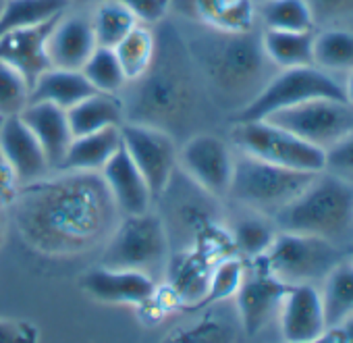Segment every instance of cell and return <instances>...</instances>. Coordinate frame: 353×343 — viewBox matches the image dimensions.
<instances>
[{
  "label": "cell",
  "mask_w": 353,
  "mask_h": 343,
  "mask_svg": "<svg viewBox=\"0 0 353 343\" xmlns=\"http://www.w3.org/2000/svg\"><path fill=\"white\" fill-rule=\"evenodd\" d=\"M11 210L23 242L44 256L90 252L108 239L119 215L102 175L81 170L23 184Z\"/></svg>",
  "instance_id": "1"
},
{
  "label": "cell",
  "mask_w": 353,
  "mask_h": 343,
  "mask_svg": "<svg viewBox=\"0 0 353 343\" xmlns=\"http://www.w3.org/2000/svg\"><path fill=\"white\" fill-rule=\"evenodd\" d=\"M204 30V36H198L190 44L192 59L200 63L208 81L219 92L227 96H248V100L254 98L266 84L264 75L270 63L262 50L260 36L254 30L243 34Z\"/></svg>",
  "instance_id": "2"
},
{
  "label": "cell",
  "mask_w": 353,
  "mask_h": 343,
  "mask_svg": "<svg viewBox=\"0 0 353 343\" xmlns=\"http://www.w3.org/2000/svg\"><path fill=\"white\" fill-rule=\"evenodd\" d=\"M192 55L188 44L170 32L168 40L156 44V55L150 69L133 84L137 86L133 112L139 123L160 127L164 121L179 119L192 104Z\"/></svg>",
  "instance_id": "3"
},
{
  "label": "cell",
  "mask_w": 353,
  "mask_h": 343,
  "mask_svg": "<svg viewBox=\"0 0 353 343\" xmlns=\"http://www.w3.org/2000/svg\"><path fill=\"white\" fill-rule=\"evenodd\" d=\"M276 225L287 233L328 242L353 233V182L334 170H322L295 200L276 210Z\"/></svg>",
  "instance_id": "4"
},
{
  "label": "cell",
  "mask_w": 353,
  "mask_h": 343,
  "mask_svg": "<svg viewBox=\"0 0 353 343\" xmlns=\"http://www.w3.org/2000/svg\"><path fill=\"white\" fill-rule=\"evenodd\" d=\"M320 98L347 102L343 86L330 73L314 65L281 69L233 115V123L264 121L281 110Z\"/></svg>",
  "instance_id": "5"
},
{
  "label": "cell",
  "mask_w": 353,
  "mask_h": 343,
  "mask_svg": "<svg viewBox=\"0 0 353 343\" xmlns=\"http://www.w3.org/2000/svg\"><path fill=\"white\" fill-rule=\"evenodd\" d=\"M318 173L285 168L250 154L235 156L229 198L254 210H281L295 200Z\"/></svg>",
  "instance_id": "6"
},
{
  "label": "cell",
  "mask_w": 353,
  "mask_h": 343,
  "mask_svg": "<svg viewBox=\"0 0 353 343\" xmlns=\"http://www.w3.org/2000/svg\"><path fill=\"white\" fill-rule=\"evenodd\" d=\"M233 146L270 164H279L303 173H322L326 170V152L297 137L295 133L270 123V121H245L233 123Z\"/></svg>",
  "instance_id": "7"
},
{
  "label": "cell",
  "mask_w": 353,
  "mask_h": 343,
  "mask_svg": "<svg viewBox=\"0 0 353 343\" xmlns=\"http://www.w3.org/2000/svg\"><path fill=\"white\" fill-rule=\"evenodd\" d=\"M339 260L332 242L316 235L281 231L270 248L254 262L256 271L268 273L289 285H297L324 279Z\"/></svg>",
  "instance_id": "8"
},
{
  "label": "cell",
  "mask_w": 353,
  "mask_h": 343,
  "mask_svg": "<svg viewBox=\"0 0 353 343\" xmlns=\"http://www.w3.org/2000/svg\"><path fill=\"white\" fill-rule=\"evenodd\" d=\"M168 250V233L164 221L154 213L129 215L114 225L106 239L100 266L143 271L158 264Z\"/></svg>",
  "instance_id": "9"
},
{
  "label": "cell",
  "mask_w": 353,
  "mask_h": 343,
  "mask_svg": "<svg viewBox=\"0 0 353 343\" xmlns=\"http://www.w3.org/2000/svg\"><path fill=\"white\" fill-rule=\"evenodd\" d=\"M121 144L143 175L152 196H162L179 166V148L168 131L139 121H125L121 125Z\"/></svg>",
  "instance_id": "10"
},
{
  "label": "cell",
  "mask_w": 353,
  "mask_h": 343,
  "mask_svg": "<svg viewBox=\"0 0 353 343\" xmlns=\"http://www.w3.org/2000/svg\"><path fill=\"white\" fill-rule=\"evenodd\" d=\"M266 121L295 133L324 152L353 133V108L343 100H310L281 110Z\"/></svg>",
  "instance_id": "11"
},
{
  "label": "cell",
  "mask_w": 353,
  "mask_h": 343,
  "mask_svg": "<svg viewBox=\"0 0 353 343\" xmlns=\"http://www.w3.org/2000/svg\"><path fill=\"white\" fill-rule=\"evenodd\" d=\"M179 166L188 179L212 198L229 196L235 154L231 146L212 133H198L190 137L179 150Z\"/></svg>",
  "instance_id": "12"
},
{
  "label": "cell",
  "mask_w": 353,
  "mask_h": 343,
  "mask_svg": "<svg viewBox=\"0 0 353 343\" xmlns=\"http://www.w3.org/2000/svg\"><path fill=\"white\" fill-rule=\"evenodd\" d=\"M279 322L285 343H305L320 337L328 329L320 291L312 283L289 285L279 308Z\"/></svg>",
  "instance_id": "13"
},
{
  "label": "cell",
  "mask_w": 353,
  "mask_h": 343,
  "mask_svg": "<svg viewBox=\"0 0 353 343\" xmlns=\"http://www.w3.org/2000/svg\"><path fill=\"white\" fill-rule=\"evenodd\" d=\"M79 287L102 304H129L143 306L156 291L150 275L133 268L98 266L81 275Z\"/></svg>",
  "instance_id": "14"
},
{
  "label": "cell",
  "mask_w": 353,
  "mask_h": 343,
  "mask_svg": "<svg viewBox=\"0 0 353 343\" xmlns=\"http://www.w3.org/2000/svg\"><path fill=\"white\" fill-rule=\"evenodd\" d=\"M170 11L179 17L216 32H252L258 17L252 0H168Z\"/></svg>",
  "instance_id": "15"
},
{
  "label": "cell",
  "mask_w": 353,
  "mask_h": 343,
  "mask_svg": "<svg viewBox=\"0 0 353 343\" xmlns=\"http://www.w3.org/2000/svg\"><path fill=\"white\" fill-rule=\"evenodd\" d=\"M59 17L38 23V26H30V28L11 32L0 38V61L13 67L15 71H19L30 81V86H34V81L46 69H50L46 48H48L50 32Z\"/></svg>",
  "instance_id": "16"
},
{
  "label": "cell",
  "mask_w": 353,
  "mask_h": 343,
  "mask_svg": "<svg viewBox=\"0 0 353 343\" xmlns=\"http://www.w3.org/2000/svg\"><path fill=\"white\" fill-rule=\"evenodd\" d=\"M287 289L289 283L262 271H256L254 277L243 279L239 291L235 293V302H237L241 329L250 337L258 335L268 324V320L274 314H279Z\"/></svg>",
  "instance_id": "17"
},
{
  "label": "cell",
  "mask_w": 353,
  "mask_h": 343,
  "mask_svg": "<svg viewBox=\"0 0 353 343\" xmlns=\"http://www.w3.org/2000/svg\"><path fill=\"white\" fill-rule=\"evenodd\" d=\"M0 152L13 166L21 186L46 177L50 168L42 146L19 115L0 119Z\"/></svg>",
  "instance_id": "18"
},
{
  "label": "cell",
  "mask_w": 353,
  "mask_h": 343,
  "mask_svg": "<svg viewBox=\"0 0 353 343\" xmlns=\"http://www.w3.org/2000/svg\"><path fill=\"white\" fill-rule=\"evenodd\" d=\"M100 175L106 184V190L123 217L148 213L152 206V192L139 173V168L133 164L129 154L125 152L123 144L112 154V158L104 164Z\"/></svg>",
  "instance_id": "19"
},
{
  "label": "cell",
  "mask_w": 353,
  "mask_h": 343,
  "mask_svg": "<svg viewBox=\"0 0 353 343\" xmlns=\"http://www.w3.org/2000/svg\"><path fill=\"white\" fill-rule=\"evenodd\" d=\"M98 48L90 17L63 13L48 38L50 67L81 71L85 61Z\"/></svg>",
  "instance_id": "20"
},
{
  "label": "cell",
  "mask_w": 353,
  "mask_h": 343,
  "mask_svg": "<svg viewBox=\"0 0 353 343\" xmlns=\"http://www.w3.org/2000/svg\"><path fill=\"white\" fill-rule=\"evenodd\" d=\"M42 146L50 168H59L73 139L67 110L50 102H30L19 115Z\"/></svg>",
  "instance_id": "21"
},
{
  "label": "cell",
  "mask_w": 353,
  "mask_h": 343,
  "mask_svg": "<svg viewBox=\"0 0 353 343\" xmlns=\"http://www.w3.org/2000/svg\"><path fill=\"white\" fill-rule=\"evenodd\" d=\"M121 148V127H108L71 139L67 154L57 170H81L100 173L112 154Z\"/></svg>",
  "instance_id": "22"
},
{
  "label": "cell",
  "mask_w": 353,
  "mask_h": 343,
  "mask_svg": "<svg viewBox=\"0 0 353 343\" xmlns=\"http://www.w3.org/2000/svg\"><path fill=\"white\" fill-rule=\"evenodd\" d=\"M212 266H214V262L210 258H206L202 252H198L196 248L181 252L170 262L168 287L176 293L181 304L198 308L206 295Z\"/></svg>",
  "instance_id": "23"
},
{
  "label": "cell",
  "mask_w": 353,
  "mask_h": 343,
  "mask_svg": "<svg viewBox=\"0 0 353 343\" xmlns=\"http://www.w3.org/2000/svg\"><path fill=\"white\" fill-rule=\"evenodd\" d=\"M127 108L117 94L94 92L92 96L79 100L67 108V119L73 137L102 131L108 127H121L125 123Z\"/></svg>",
  "instance_id": "24"
},
{
  "label": "cell",
  "mask_w": 353,
  "mask_h": 343,
  "mask_svg": "<svg viewBox=\"0 0 353 343\" xmlns=\"http://www.w3.org/2000/svg\"><path fill=\"white\" fill-rule=\"evenodd\" d=\"M94 92L96 90L81 71L50 67L34 81L30 102H50L67 110Z\"/></svg>",
  "instance_id": "25"
},
{
  "label": "cell",
  "mask_w": 353,
  "mask_h": 343,
  "mask_svg": "<svg viewBox=\"0 0 353 343\" xmlns=\"http://www.w3.org/2000/svg\"><path fill=\"white\" fill-rule=\"evenodd\" d=\"M260 42L266 59L279 69L314 65V32L264 30Z\"/></svg>",
  "instance_id": "26"
},
{
  "label": "cell",
  "mask_w": 353,
  "mask_h": 343,
  "mask_svg": "<svg viewBox=\"0 0 353 343\" xmlns=\"http://www.w3.org/2000/svg\"><path fill=\"white\" fill-rule=\"evenodd\" d=\"M322 281L324 287L320 297L326 326H341L347 318L353 316V262L339 260Z\"/></svg>",
  "instance_id": "27"
},
{
  "label": "cell",
  "mask_w": 353,
  "mask_h": 343,
  "mask_svg": "<svg viewBox=\"0 0 353 343\" xmlns=\"http://www.w3.org/2000/svg\"><path fill=\"white\" fill-rule=\"evenodd\" d=\"M69 0H5L0 11V38L44 21H50L69 11Z\"/></svg>",
  "instance_id": "28"
},
{
  "label": "cell",
  "mask_w": 353,
  "mask_h": 343,
  "mask_svg": "<svg viewBox=\"0 0 353 343\" xmlns=\"http://www.w3.org/2000/svg\"><path fill=\"white\" fill-rule=\"evenodd\" d=\"M158 38L148 28L137 23L112 50L121 63V69L127 77V81H137L152 65L156 55Z\"/></svg>",
  "instance_id": "29"
},
{
  "label": "cell",
  "mask_w": 353,
  "mask_h": 343,
  "mask_svg": "<svg viewBox=\"0 0 353 343\" xmlns=\"http://www.w3.org/2000/svg\"><path fill=\"white\" fill-rule=\"evenodd\" d=\"M256 17L264 30L314 32L316 28L305 0H264L256 5Z\"/></svg>",
  "instance_id": "30"
},
{
  "label": "cell",
  "mask_w": 353,
  "mask_h": 343,
  "mask_svg": "<svg viewBox=\"0 0 353 343\" xmlns=\"http://www.w3.org/2000/svg\"><path fill=\"white\" fill-rule=\"evenodd\" d=\"M314 67L330 71H353V32L326 28L314 34Z\"/></svg>",
  "instance_id": "31"
},
{
  "label": "cell",
  "mask_w": 353,
  "mask_h": 343,
  "mask_svg": "<svg viewBox=\"0 0 353 343\" xmlns=\"http://www.w3.org/2000/svg\"><path fill=\"white\" fill-rule=\"evenodd\" d=\"M90 21L98 46L106 48H114L137 26L135 17L117 0H102V3H98Z\"/></svg>",
  "instance_id": "32"
},
{
  "label": "cell",
  "mask_w": 353,
  "mask_h": 343,
  "mask_svg": "<svg viewBox=\"0 0 353 343\" xmlns=\"http://www.w3.org/2000/svg\"><path fill=\"white\" fill-rule=\"evenodd\" d=\"M235 341H237L235 331L227 320L214 314H206L194 322L174 326L162 337L160 343H235Z\"/></svg>",
  "instance_id": "33"
},
{
  "label": "cell",
  "mask_w": 353,
  "mask_h": 343,
  "mask_svg": "<svg viewBox=\"0 0 353 343\" xmlns=\"http://www.w3.org/2000/svg\"><path fill=\"white\" fill-rule=\"evenodd\" d=\"M81 73L92 84V88L102 94H119L129 84L114 50L106 46H98L92 52V57L81 67Z\"/></svg>",
  "instance_id": "34"
},
{
  "label": "cell",
  "mask_w": 353,
  "mask_h": 343,
  "mask_svg": "<svg viewBox=\"0 0 353 343\" xmlns=\"http://www.w3.org/2000/svg\"><path fill=\"white\" fill-rule=\"evenodd\" d=\"M243 279H245V266H243V262L239 258H235V256L221 258L212 266L206 295H204V300L200 302L198 308H206V306H212V304L235 297V293L239 291Z\"/></svg>",
  "instance_id": "35"
},
{
  "label": "cell",
  "mask_w": 353,
  "mask_h": 343,
  "mask_svg": "<svg viewBox=\"0 0 353 343\" xmlns=\"http://www.w3.org/2000/svg\"><path fill=\"white\" fill-rule=\"evenodd\" d=\"M274 237H276V233H274L272 225L260 217L241 219L231 233L235 250L241 252L243 256L252 258V260L260 258L270 248Z\"/></svg>",
  "instance_id": "36"
},
{
  "label": "cell",
  "mask_w": 353,
  "mask_h": 343,
  "mask_svg": "<svg viewBox=\"0 0 353 343\" xmlns=\"http://www.w3.org/2000/svg\"><path fill=\"white\" fill-rule=\"evenodd\" d=\"M32 86L13 67L0 61V119L21 115L30 104Z\"/></svg>",
  "instance_id": "37"
},
{
  "label": "cell",
  "mask_w": 353,
  "mask_h": 343,
  "mask_svg": "<svg viewBox=\"0 0 353 343\" xmlns=\"http://www.w3.org/2000/svg\"><path fill=\"white\" fill-rule=\"evenodd\" d=\"M314 23L336 28L343 21L353 19V0H305Z\"/></svg>",
  "instance_id": "38"
},
{
  "label": "cell",
  "mask_w": 353,
  "mask_h": 343,
  "mask_svg": "<svg viewBox=\"0 0 353 343\" xmlns=\"http://www.w3.org/2000/svg\"><path fill=\"white\" fill-rule=\"evenodd\" d=\"M117 3H121L135 17L137 23L148 28L160 23L170 13L168 0H117Z\"/></svg>",
  "instance_id": "39"
},
{
  "label": "cell",
  "mask_w": 353,
  "mask_h": 343,
  "mask_svg": "<svg viewBox=\"0 0 353 343\" xmlns=\"http://www.w3.org/2000/svg\"><path fill=\"white\" fill-rule=\"evenodd\" d=\"M0 343H40V329L30 320L0 318Z\"/></svg>",
  "instance_id": "40"
},
{
  "label": "cell",
  "mask_w": 353,
  "mask_h": 343,
  "mask_svg": "<svg viewBox=\"0 0 353 343\" xmlns=\"http://www.w3.org/2000/svg\"><path fill=\"white\" fill-rule=\"evenodd\" d=\"M326 168H332L334 173L353 175V133L326 150Z\"/></svg>",
  "instance_id": "41"
},
{
  "label": "cell",
  "mask_w": 353,
  "mask_h": 343,
  "mask_svg": "<svg viewBox=\"0 0 353 343\" xmlns=\"http://www.w3.org/2000/svg\"><path fill=\"white\" fill-rule=\"evenodd\" d=\"M21 182L15 175L13 166L7 162V158L0 152V210H9L19 194Z\"/></svg>",
  "instance_id": "42"
},
{
  "label": "cell",
  "mask_w": 353,
  "mask_h": 343,
  "mask_svg": "<svg viewBox=\"0 0 353 343\" xmlns=\"http://www.w3.org/2000/svg\"><path fill=\"white\" fill-rule=\"evenodd\" d=\"M305 343H347V341H345V333H343L341 326H330L320 337H316L312 341H305Z\"/></svg>",
  "instance_id": "43"
},
{
  "label": "cell",
  "mask_w": 353,
  "mask_h": 343,
  "mask_svg": "<svg viewBox=\"0 0 353 343\" xmlns=\"http://www.w3.org/2000/svg\"><path fill=\"white\" fill-rule=\"evenodd\" d=\"M343 92H345L347 104L353 108V71H349V77H347V84L343 86Z\"/></svg>",
  "instance_id": "44"
},
{
  "label": "cell",
  "mask_w": 353,
  "mask_h": 343,
  "mask_svg": "<svg viewBox=\"0 0 353 343\" xmlns=\"http://www.w3.org/2000/svg\"><path fill=\"white\" fill-rule=\"evenodd\" d=\"M341 329H343V333H345V341H347V343H353V316L347 318V320L341 324Z\"/></svg>",
  "instance_id": "45"
},
{
  "label": "cell",
  "mask_w": 353,
  "mask_h": 343,
  "mask_svg": "<svg viewBox=\"0 0 353 343\" xmlns=\"http://www.w3.org/2000/svg\"><path fill=\"white\" fill-rule=\"evenodd\" d=\"M3 242H5V225H3V217H0V246H3Z\"/></svg>",
  "instance_id": "46"
},
{
  "label": "cell",
  "mask_w": 353,
  "mask_h": 343,
  "mask_svg": "<svg viewBox=\"0 0 353 343\" xmlns=\"http://www.w3.org/2000/svg\"><path fill=\"white\" fill-rule=\"evenodd\" d=\"M69 3H79V5H85V3H102V0H69Z\"/></svg>",
  "instance_id": "47"
},
{
  "label": "cell",
  "mask_w": 353,
  "mask_h": 343,
  "mask_svg": "<svg viewBox=\"0 0 353 343\" xmlns=\"http://www.w3.org/2000/svg\"><path fill=\"white\" fill-rule=\"evenodd\" d=\"M3 7H5V0H0V11H3Z\"/></svg>",
  "instance_id": "48"
},
{
  "label": "cell",
  "mask_w": 353,
  "mask_h": 343,
  "mask_svg": "<svg viewBox=\"0 0 353 343\" xmlns=\"http://www.w3.org/2000/svg\"><path fill=\"white\" fill-rule=\"evenodd\" d=\"M252 3H254V5H258V3H264V0H252Z\"/></svg>",
  "instance_id": "49"
},
{
  "label": "cell",
  "mask_w": 353,
  "mask_h": 343,
  "mask_svg": "<svg viewBox=\"0 0 353 343\" xmlns=\"http://www.w3.org/2000/svg\"><path fill=\"white\" fill-rule=\"evenodd\" d=\"M349 260H351V262H353V252H351V258H349Z\"/></svg>",
  "instance_id": "50"
}]
</instances>
